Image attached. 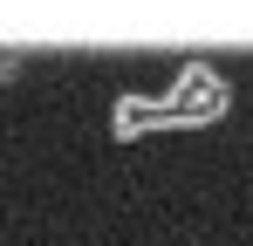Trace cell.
<instances>
[{
  "label": "cell",
  "instance_id": "obj_1",
  "mask_svg": "<svg viewBox=\"0 0 253 246\" xmlns=\"http://www.w3.org/2000/svg\"><path fill=\"white\" fill-rule=\"evenodd\" d=\"M165 103L178 110V123H219L226 117V82H219V69H206V62H185L178 82L165 89Z\"/></svg>",
  "mask_w": 253,
  "mask_h": 246
},
{
  "label": "cell",
  "instance_id": "obj_2",
  "mask_svg": "<svg viewBox=\"0 0 253 246\" xmlns=\"http://www.w3.org/2000/svg\"><path fill=\"white\" fill-rule=\"evenodd\" d=\"M110 130L117 137H144V130H178V110H171L165 96H117V110H110Z\"/></svg>",
  "mask_w": 253,
  "mask_h": 246
}]
</instances>
